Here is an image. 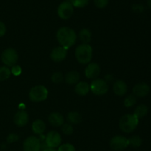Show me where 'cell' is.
Segmentation results:
<instances>
[{"instance_id": "cell-1", "label": "cell", "mask_w": 151, "mask_h": 151, "mask_svg": "<svg viewBox=\"0 0 151 151\" xmlns=\"http://www.w3.org/2000/svg\"><path fill=\"white\" fill-rule=\"evenodd\" d=\"M56 38L60 47L68 50L76 42L77 35L75 31L69 27H62L56 33Z\"/></svg>"}, {"instance_id": "cell-2", "label": "cell", "mask_w": 151, "mask_h": 151, "mask_svg": "<svg viewBox=\"0 0 151 151\" xmlns=\"http://www.w3.org/2000/svg\"><path fill=\"white\" fill-rule=\"evenodd\" d=\"M93 55L92 47L89 44H82L77 47L75 50V57L81 64H87L91 60Z\"/></svg>"}, {"instance_id": "cell-3", "label": "cell", "mask_w": 151, "mask_h": 151, "mask_svg": "<svg viewBox=\"0 0 151 151\" xmlns=\"http://www.w3.org/2000/svg\"><path fill=\"white\" fill-rule=\"evenodd\" d=\"M139 124V119L134 114H125L119 119V128L126 134L133 132Z\"/></svg>"}, {"instance_id": "cell-4", "label": "cell", "mask_w": 151, "mask_h": 151, "mask_svg": "<svg viewBox=\"0 0 151 151\" xmlns=\"http://www.w3.org/2000/svg\"><path fill=\"white\" fill-rule=\"evenodd\" d=\"M48 94V90L44 86L38 85L31 88L29 92V98L34 103H40L47 98Z\"/></svg>"}, {"instance_id": "cell-5", "label": "cell", "mask_w": 151, "mask_h": 151, "mask_svg": "<svg viewBox=\"0 0 151 151\" xmlns=\"http://www.w3.org/2000/svg\"><path fill=\"white\" fill-rule=\"evenodd\" d=\"M1 61L3 62V63L6 66H7V67L11 66L12 67V66L16 65V63H17L18 59H19V55H18L16 50H15L13 48H8L6 49L1 53Z\"/></svg>"}, {"instance_id": "cell-6", "label": "cell", "mask_w": 151, "mask_h": 151, "mask_svg": "<svg viewBox=\"0 0 151 151\" xmlns=\"http://www.w3.org/2000/svg\"><path fill=\"white\" fill-rule=\"evenodd\" d=\"M90 90L95 95H104L109 91V84L107 81L103 79H94L90 85Z\"/></svg>"}, {"instance_id": "cell-7", "label": "cell", "mask_w": 151, "mask_h": 151, "mask_svg": "<svg viewBox=\"0 0 151 151\" xmlns=\"http://www.w3.org/2000/svg\"><path fill=\"white\" fill-rule=\"evenodd\" d=\"M58 15L63 20H66L72 17L74 13V7L70 1H64L58 7Z\"/></svg>"}, {"instance_id": "cell-8", "label": "cell", "mask_w": 151, "mask_h": 151, "mask_svg": "<svg viewBox=\"0 0 151 151\" xmlns=\"http://www.w3.org/2000/svg\"><path fill=\"white\" fill-rule=\"evenodd\" d=\"M61 141L62 139L60 134L58 133L57 131H52L49 132L47 135L46 136L44 142L47 145V147L55 149L60 145Z\"/></svg>"}, {"instance_id": "cell-9", "label": "cell", "mask_w": 151, "mask_h": 151, "mask_svg": "<svg viewBox=\"0 0 151 151\" xmlns=\"http://www.w3.org/2000/svg\"><path fill=\"white\" fill-rule=\"evenodd\" d=\"M128 145V139L123 136L116 135L110 141L111 148L116 151L124 150L127 148Z\"/></svg>"}, {"instance_id": "cell-10", "label": "cell", "mask_w": 151, "mask_h": 151, "mask_svg": "<svg viewBox=\"0 0 151 151\" xmlns=\"http://www.w3.org/2000/svg\"><path fill=\"white\" fill-rule=\"evenodd\" d=\"M41 142L39 139L34 136L27 138L23 143L24 151H40Z\"/></svg>"}, {"instance_id": "cell-11", "label": "cell", "mask_w": 151, "mask_h": 151, "mask_svg": "<svg viewBox=\"0 0 151 151\" xmlns=\"http://www.w3.org/2000/svg\"><path fill=\"white\" fill-rule=\"evenodd\" d=\"M100 74V67L97 63H89L85 69V75L88 79H97Z\"/></svg>"}, {"instance_id": "cell-12", "label": "cell", "mask_w": 151, "mask_h": 151, "mask_svg": "<svg viewBox=\"0 0 151 151\" xmlns=\"http://www.w3.org/2000/svg\"><path fill=\"white\" fill-rule=\"evenodd\" d=\"M67 50L62 47H57L53 49L50 54V58L55 62H61L66 58Z\"/></svg>"}, {"instance_id": "cell-13", "label": "cell", "mask_w": 151, "mask_h": 151, "mask_svg": "<svg viewBox=\"0 0 151 151\" xmlns=\"http://www.w3.org/2000/svg\"><path fill=\"white\" fill-rule=\"evenodd\" d=\"M150 92V86L145 83H141L134 86L133 94L136 97H144Z\"/></svg>"}, {"instance_id": "cell-14", "label": "cell", "mask_w": 151, "mask_h": 151, "mask_svg": "<svg viewBox=\"0 0 151 151\" xmlns=\"http://www.w3.org/2000/svg\"><path fill=\"white\" fill-rule=\"evenodd\" d=\"M28 121H29V115L25 111L20 110L15 114L14 122L17 126H24L27 124Z\"/></svg>"}, {"instance_id": "cell-15", "label": "cell", "mask_w": 151, "mask_h": 151, "mask_svg": "<svg viewBox=\"0 0 151 151\" xmlns=\"http://www.w3.org/2000/svg\"><path fill=\"white\" fill-rule=\"evenodd\" d=\"M48 120L50 125L54 127L62 126L64 123V118L63 115L58 112H52L50 114L48 117Z\"/></svg>"}, {"instance_id": "cell-16", "label": "cell", "mask_w": 151, "mask_h": 151, "mask_svg": "<svg viewBox=\"0 0 151 151\" xmlns=\"http://www.w3.org/2000/svg\"><path fill=\"white\" fill-rule=\"evenodd\" d=\"M113 91L116 95L118 96H123L125 95L128 91V86L126 83L122 80L116 81L114 83L113 86Z\"/></svg>"}, {"instance_id": "cell-17", "label": "cell", "mask_w": 151, "mask_h": 151, "mask_svg": "<svg viewBox=\"0 0 151 151\" xmlns=\"http://www.w3.org/2000/svg\"><path fill=\"white\" fill-rule=\"evenodd\" d=\"M75 91L77 94L80 96H85L90 91V86L88 85V83L81 81L78 82L76 84L75 88Z\"/></svg>"}, {"instance_id": "cell-18", "label": "cell", "mask_w": 151, "mask_h": 151, "mask_svg": "<svg viewBox=\"0 0 151 151\" xmlns=\"http://www.w3.org/2000/svg\"><path fill=\"white\" fill-rule=\"evenodd\" d=\"M32 132L37 135H41L44 134L46 130V124L41 119H37L34 121L32 124Z\"/></svg>"}, {"instance_id": "cell-19", "label": "cell", "mask_w": 151, "mask_h": 151, "mask_svg": "<svg viewBox=\"0 0 151 151\" xmlns=\"http://www.w3.org/2000/svg\"><path fill=\"white\" fill-rule=\"evenodd\" d=\"M65 81L66 83L69 85L77 84L80 81V75L76 71H71L68 72L65 76Z\"/></svg>"}, {"instance_id": "cell-20", "label": "cell", "mask_w": 151, "mask_h": 151, "mask_svg": "<svg viewBox=\"0 0 151 151\" xmlns=\"http://www.w3.org/2000/svg\"><path fill=\"white\" fill-rule=\"evenodd\" d=\"M68 123L71 125H78L82 120L81 115L77 111H71L67 114Z\"/></svg>"}, {"instance_id": "cell-21", "label": "cell", "mask_w": 151, "mask_h": 151, "mask_svg": "<svg viewBox=\"0 0 151 151\" xmlns=\"http://www.w3.org/2000/svg\"><path fill=\"white\" fill-rule=\"evenodd\" d=\"M79 38L83 44H88L91 40V32L87 28H83L79 32Z\"/></svg>"}, {"instance_id": "cell-22", "label": "cell", "mask_w": 151, "mask_h": 151, "mask_svg": "<svg viewBox=\"0 0 151 151\" xmlns=\"http://www.w3.org/2000/svg\"><path fill=\"white\" fill-rule=\"evenodd\" d=\"M147 112H148V108H147V106H145V105L141 104L136 108L134 114L139 119L141 118L144 117L147 114Z\"/></svg>"}, {"instance_id": "cell-23", "label": "cell", "mask_w": 151, "mask_h": 151, "mask_svg": "<svg viewBox=\"0 0 151 151\" xmlns=\"http://www.w3.org/2000/svg\"><path fill=\"white\" fill-rule=\"evenodd\" d=\"M10 75H11L10 69L7 66H4L0 67V81L7 80L10 77Z\"/></svg>"}, {"instance_id": "cell-24", "label": "cell", "mask_w": 151, "mask_h": 151, "mask_svg": "<svg viewBox=\"0 0 151 151\" xmlns=\"http://www.w3.org/2000/svg\"><path fill=\"white\" fill-rule=\"evenodd\" d=\"M128 139V144L129 145L132 146L133 147H139L142 145V139L139 136H133Z\"/></svg>"}, {"instance_id": "cell-25", "label": "cell", "mask_w": 151, "mask_h": 151, "mask_svg": "<svg viewBox=\"0 0 151 151\" xmlns=\"http://www.w3.org/2000/svg\"><path fill=\"white\" fill-rule=\"evenodd\" d=\"M136 103H137V97L134 94H131L125 99L124 105H125V107L131 108L134 106L136 104Z\"/></svg>"}, {"instance_id": "cell-26", "label": "cell", "mask_w": 151, "mask_h": 151, "mask_svg": "<svg viewBox=\"0 0 151 151\" xmlns=\"http://www.w3.org/2000/svg\"><path fill=\"white\" fill-rule=\"evenodd\" d=\"M72 5L74 7L77 8H83L87 6L89 3V0H71Z\"/></svg>"}, {"instance_id": "cell-27", "label": "cell", "mask_w": 151, "mask_h": 151, "mask_svg": "<svg viewBox=\"0 0 151 151\" xmlns=\"http://www.w3.org/2000/svg\"><path fill=\"white\" fill-rule=\"evenodd\" d=\"M62 132L66 136H70L73 134L74 129L72 125L69 123H63V125H62Z\"/></svg>"}, {"instance_id": "cell-28", "label": "cell", "mask_w": 151, "mask_h": 151, "mask_svg": "<svg viewBox=\"0 0 151 151\" xmlns=\"http://www.w3.org/2000/svg\"><path fill=\"white\" fill-rule=\"evenodd\" d=\"M58 151H76V150L73 145L69 144V143H65V144L60 145L59 146Z\"/></svg>"}, {"instance_id": "cell-29", "label": "cell", "mask_w": 151, "mask_h": 151, "mask_svg": "<svg viewBox=\"0 0 151 151\" xmlns=\"http://www.w3.org/2000/svg\"><path fill=\"white\" fill-rule=\"evenodd\" d=\"M51 80L54 83H60L63 81V76L60 72H55L52 75Z\"/></svg>"}, {"instance_id": "cell-30", "label": "cell", "mask_w": 151, "mask_h": 151, "mask_svg": "<svg viewBox=\"0 0 151 151\" xmlns=\"http://www.w3.org/2000/svg\"><path fill=\"white\" fill-rule=\"evenodd\" d=\"M94 3L95 6L98 8H105L109 4V0H94Z\"/></svg>"}, {"instance_id": "cell-31", "label": "cell", "mask_w": 151, "mask_h": 151, "mask_svg": "<svg viewBox=\"0 0 151 151\" xmlns=\"http://www.w3.org/2000/svg\"><path fill=\"white\" fill-rule=\"evenodd\" d=\"M10 72H11V74H13V75H15V76H19V75L22 74V69L20 66L16 64L11 67Z\"/></svg>"}, {"instance_id": "cell-32", "label": "cell", "mask_w": 151, "mask_h": 151, "mask_svg": "<svg viewBox=\"0 0 151 151\" xmlns=\"http://www.w3.org/2000/svg\"><path fill=\"white\" fill-rule=\"evenodd\" d=\"M19 137L17 134H10L7 136V142L8 143H13L15 142H17L19 140Z\"/></svg>"}, {"instance_id": "cell-33", "label": "cell", "mask_w": 151, "mask_h": 151, "mask_svg": "<svg viewBox=\"0 0 151 151\" xmlns=\"http://www.w3.org/2000/svg\"><path fill=\"white\" fill-rule=\"evenodd\" d=\"M6 30L7 29H6L5 24L0 21V37H2L5 35Z\"/></svg>"}, {"instance_id": "cell-34", "label": "cell", "mask_w": 151, "mask_h": 151, "mask_svg": "<svg viewBox=\"0 0 151 151\" xmlns=\"http://www.w3.org/2000/svg\"><path fill=\"white\" fill-rule=\"evenodd\" d=\"M134 11L142 12L144 10V7H143L141 4H135V5L134 6Z\"/></svg>"}, {"instance_id": "cell-35", "label": "cell", "mask_w": 151, "mask_h": 151, "mask_svg": "<svg viewBox=\"0 0 151 151\" xmlns=\"http://www.w3.org/2000/svg\"><path fill=\"white\" fill-rule=\"evenodd\" d=\"M41 151H56V150L53 148H50V147H47V148L43 149Z\"/></svg>"}, {"instance_id": "cell-36", "label": "cell", "mask_w": 151, "mask_h": 151, "mask_svg": "<svg viewBox=\"0 0 151 151\" xmlns=\"http://www.w3.org/2000/svg\"><path fill=\"white\" fill-rule=\"evenodd\" d=\"M147 6H148L149 8L151 9V0H148V1H147Z\"/></svg>"}, {"instance_id": "cell-37", "label": "cell", "mask_w": 151, "mask_h": 151, "mask_svg": "<svg viewBox=\"0 0 151 151\" xmlns=\"http://www.w3.org/2000/svg\"><path fill=\"white\" fill-rule=\"evenodd\" d=\"M66 1H71V0H66Z\"/></svg>"}]
</instances>
